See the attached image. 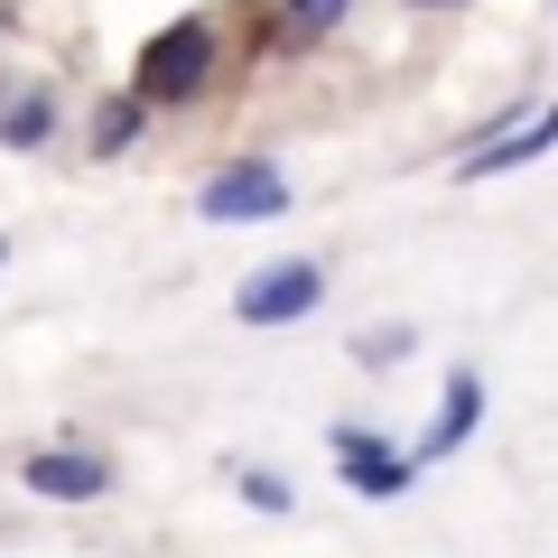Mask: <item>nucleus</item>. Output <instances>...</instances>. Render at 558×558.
Listing matches in <instances>:
<instances>
[{
  "instance_id": "obj_1",
  "label": "nucleus",
  "mask_w": 558,
  "mask_h": 558,
  "mask_svg": "<svg viewBox=\"0 0 558 558\" xmlns=\"http://www.w3.org/2000/svg\"><path fill=\"white\" fill-rule=\"evenodd\" d=\"M205 84H215V20H168L131 65L140 102H196Z\"/></svg>"
},
{
  "instance_id": "obj_11",
  "label": "nucleus",
  "mask_w": 558,
  "mask_h": 558,
  "mask_svg": "<svg viewBox=\"0 0 558 558\" xmlns=\"http://www.w3.org/2000/svg\"><path fill=\"white\" fill-rule=\"evenodd\" d=\"M242 502H252V512H289V484H279V475H260V465H252V475H242Z\"/></svg>"
},
{
  "instance_id": "obj_6",
  "label": "nucleus",
  "mask_w": 558,
  "mask_h": 558,
  "mask_svg": "<svg viewBox=\"0 0 558 558\" xmlns=\"http://www.w3.org/2000/svg\"><path fill=\"white\" fill-rule=\"evenodd\" d=\"M475 418H484V381H475V373H457V381H447V400H438V418L418 428L410 465H447L465 438H475Z\"/></svg>"
},
{
  "instance_id": "obj_2",
  "label": "nucleus",
  "mask_w": 558,
  "mask_h": 558,
  "mask_svg": "<svg viewBox=\"0 0 558 558\" xmlns=\"http://www.w3.org/2000/svg\"><path fill=\"white\" fill-rule=\"evenodd\" d=\"M317 299H326V270L289 252V260H270V270H252V279L233 289V317H242V326H299Z\"/></svg>"
},
{
  "instance_id": "obj_8",
  "label": "nucleus",
  "mask_w": 558,
  "mask_h": 558,
  "mask_svg": "<svg viewBox=\"0 0 558 558\" xmlns=\"http://www.w3.org/2000/svg\"><path fill=\"white\" fill-rule=\"evenodd\" d=\"M47 131H57V102H47V94H20L10 112H0V140H10V149H38Z\"/></svg>"
},
{
  "instance_id": "obj_12",
  "label": "nucleus",
  "mask_w": 558,
  "mask_h": 558,
  "mask_svg": "<svg viewBox=\"0 0 558 558\" xmlns=\"http://www.w3.org/2000/svg\"><path fill=\"white\" fill-rule=\"evenodd\" d=\"M0 252H10V242H0Z\"/></svg>"
},
{
  "instance_id": "obj_4",
  "label": "nucleus",
  "mask_w": 558,
  "mask_h": 558,
  "mask_svg": "<svg viewBox=\"0 0 558 558\" xmlns=\"http://www.w3.org/2000/svg\"><path fill=\"white\" fill-rule=\"evenodd\" d=\"M336 465H344V484H354V494H373V502H391V494H410V484H418L410 447L363 438V428H336Z\"/></svg>"
},
{
  "instance_id": "obj_10",
  "label": "nucleus",
  "mask_w": 558,
  "mask_h": 558,
  "mask_svg": "<svg viewBox=\"0 0 558 558\" xmlns=\"http://www.w3.org/2000/svg\"><path fill=\"white\" fill-rule=\"evenodd\" d=\"M344 10H354V0H289V28H299V38H326Z\"/></svg>"
},
{
  "instance_id": "obj_7",
  "label": "nucleus",
  "mask_w": 558,
  "mask_h": 558,
  "mask_svg": "<svg viewBox=\"0 0 558 558\" xmlns=\"http://www.w3.org/2000/svg\"><path fill=\"white\" fill-rule=\"evenodd\" d=\"M558 149V112H539V121H521V131H502V140H484L475 159L457 168V178H512V168H531V159H549Z\"/></svg>"
},
{
  "instance_id": "obj_9",
  "label": "nucleus",
  "mask_w": 558,
  "mask_h": 558,
  "mask_svg": "<svg viewBox=\"0 0 558 558\" xmlns=\"http://www.w3.org/2000/svg\"><path fill=\"white\" fill-rule=\"evenodd\" d=\"M140 112H149V102H140V94H121L112 112L94 121V149H102V159H121V149H131V140H140Z\"/></svg>"
},
{
  "instance_id": "obj_5",
  "label": "nucleus",
  "mask_w": 558,
  "mask_h": 558,
  "mask_svg": "<svg viewBox=\"0 0 558 558\" xmlns=\"http://www.w3.org/2000/svg\"><path fill=\"white\" fill-rule=\"evenodd\" d=\"M20 475H28V494H47V502H102L112 494V465L84 457V447H47V457H28Z\"/></svg>"
},
{
  "instance_id": "obj_3",
  "label": "nucleus",
  "mask_w": 558,
  "mask_h": 558,
  "mask_svg": "<svg viewBox=\"0 0 558 558\" xmlns=\"http://www.w3.org/2000/svg\"><path fill=\"white\" fill-rule=\"evenodd\" d=\"M196 215L205 223H279V215H289V178H279L270 159H233L223 178H205Z\"/></svg>"
}]
</instances>
